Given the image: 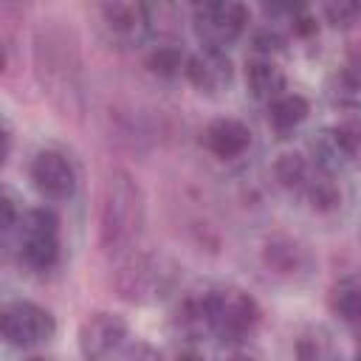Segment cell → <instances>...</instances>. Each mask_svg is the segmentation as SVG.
I'll return each instance as SVG.
<instances>
[{
  "label": "cell",
  "mask_w": 361,
  "mask_h": 361,
  "mask_svg": "<svg viewBox=\"0 0 361 361\" xmlns=\"http://www.w3.org/2000/svg\"><path fill=\"white\" fill-rule=\"evenodd\" d=\"M102 243L107 248L130 245L144 226V197L127 172H113L102 195Z\"/></svg>",
  "instance_id": "cell-1"
},
{
  "label": "cell",
  "mask_w": 361,
  "mask_h": 361,
  "mask_svg": "<svg viewBox=\"0 0 361 361\" xmlns=\"http://www.w3.org/2000/svg\"><path fill=\"white\" fill-rule=\"evenodd\" d=\"M203 316L206 327L214 330L223 341H243L259 322V305L240 288H214L203 290Z\"/></svg>",
  "instance_id": "cell-2"
},
{
  "label": "cell",
  "mask_w": 361,
  "mask_h": 361,
  "mask_svg": "<svg viewBox=\"0 0 361 361\" xmlns=\"http://www.w3.org/2000/svg\"><path fill=\"white\" fill-rule=\"evenodd\" d=\"M248 20H251L248 6H243L237 0L200 3V6H195V17H192L200 45L214 48V51H226L231 42H237L240 34L245 31Z\"/></svg>",
  "instance_id": "cell-3"
},
{
  "label": "cell",
  "mask_w": 361,
  "mask_h": 361,
  "mask_svg": "<svg viewBox=\"0 0 361 361\" xmlns=\"http://www.w3.org/2000/svg\"><path fill=\"white\" fill-rule=\"evenodd\" d=\"M172 285V271L161 257L133 254L121 262L116 274V288L130 302H152L161 299Z\"/></svg>",
  "instance_id": "cell-4"
},
{
  "label": "cell",
  "mask_w": 361,
  "mask_h": 361,
  "mask_svg": "<svg viewBox=\"0 0 361 361\" xmlns=\"http://www.w3.org/2000/svg\"><path fill=\"white\" fill-rule=\"evenodd\" d=\"M0 330L11 347H37L54 336L56 322L42 305L28 302V299H17V302H8L3 307Z\"/></svg>",
  "instance_id": "cell-5"
},
{
  "label": "cell",
  "mask_w": 361,
  "mask_h": 361,
  "mask_svg": "<svg viewBox=\"0 0 361 361\" xmlns=\"http://www.w3.org/2000/svg\"><path fill=\"white\" fill-rule=\"evenodd\" d=\"M28 175H31L34 189H37L42 197H48V200H68V197H73V192H76V169H73V164H71L62 152H56V149H42V152H37L34 161H31Z\"/></svg>",
  "instance_id": "cell-6"
},
{
  "label": "cell",
  "mask_w": 361,
  "mask_h": 361,
  "mask_svg": "<svg viewBox=\"0 0 361 361\" xmlns=\"http://www.w3.org/2000/svg\"><path fill=\"white\" fill-rule=\"evenodd\" d=\"M127 338V322L118 313H93L79 327V353L87 361L110 358Z\"/></svg>",
  "instance_id": "cell-7"
},
{
  "label": "cell",
  "mask_w": 361,
  "mask_h": 361,
  "mask_svg": "<svg viewBox=\"0 0 361 361\" xmlns=\"http://www.w3.org/2000/svg\"><path fill=\"white\" fill-rule=\"evenodd\" d=\"M102 25L110 39L121 45H138L149 34V8L144 3H104Z\"/></svg>",
  "instance_id": "cell-8"
},
{
  "label": "cell",
  "mask_w": 361,
  "mask_h": 361,
  "mask_svg": "<svg viewBox=\"0 0 361 361\" xmlns=\"http://www.w3.org/2000/svg\"><path fill=\"white\" fill-rule=\"evenodd\" d=\"M189 82L200 90V93H220L223 87L231 85L234 68L231 59L226 56V51H214V48H200L186 59V71Z\"/></svg>",
  "instance_id": "cell-9"
},
{
  "label": "cell",
  "mask_w": 361,
  "mask_h": 361,
  "mask_svg": "<svg viewBox=\"0 0 361 361\" xmlns=\"http://www.w3.org/2000/svg\"><path fill=\"white\" fill-rule=\"evenodd\" d=\"M200 144L220 161H231L240 158L248 147H251V130L240 121V118H214L203 127L200 133Z\"/></svg>",
  "instance_id": "cell-10"
},
{
  "label": "cell",
  "mask_w": 361,
  "mask_h": 361,
  "mask_svg": "<svg viewBox=\"0 0 361 361\" xmlns=\"http://www.w3.org/2000/svg\"><path fill=\"white\" fill-rule=\"evenodd\" d=\"M245 85L254 99L274 102L285 93V73L271 56H251L245 62Z\"/></svg>",
  "instance_id": "cell-11"
},
{
  "label": "cell",
  "mask_w": 361,
  "mask_h": 361,
  "mask_svg": "<svg viewBox=\"0 0 361 361\" xmlns=\"http://www.w3.org/2000/svg\"><path fill=\"white\" fill-rule=\"evenodd\" d=\"M358 149V141L338 124L333 130H324L316 141H313V152H316V164L324 172H333L338 166H344Z\"/></svg>",
  "instance_id": "cell-12"
},
{
  "label": "cell",
  "mask_w": 361,
  "mask_h": 361,
  "mask_svg": "<svg viewBox=\"0 0 361 361\" xmlns=\"http://www.w3.org/2000/svg\"><path fill=\"white\" fill-rule=\"evenodd\" d=\"M310 113V104L302 93H282L274 102H268V124L276 133H288L299 127Z\"/></svg>",
  "instance_id": "cell-13"
},
{
  "label": "cell",
  "mask_w": 361,
  "mask_h": 361,
  "mask_svg": "<svg viewBox=\"0 0 361 361\" xmlns=\"http://www.w3.org/2000/svg\"><path fill=\"white\" fill-rule=\"evenodd\" d=\"M330 310L341 322H361V276H344L333 285Z\"/></svg>",
  "instance_id": "cell-14"
},
{
  "label": "cell",
  "mask_w": 361,
  "mask_h": 361,
  "mask_svg": "<svg viewBox=\"0 0 361 361\" xmlns=\"http://www.w3.org/2000/svg\"><path fill=\"white\" fill-rule=\"evenodd\" d=\"M265 262L276 274L293 276L302 268H307V254H305L302 245H296L290 240H268V245H265Z\"/></svg>",
  "instance_id": "cell-15"
},
{
  "label": "cell",
  "mask_w": 361,
  "mask_h": 361,
  "mask_svg": "<svg viewBox=\"0 0 361 361\" xmlns=\"http://www.w3.org/2000/svg\"><path fill=\"white\" fill-rule=\"evenodd\" d=\"M59 259V240L45 234V237H20V262L45 271Z\"/></svg>",
  "instance_id": "cell-16"
},
{
  "label": "cell",
  "mask_w": 361,
  "mask_h": 361,
  "mask_svg": "<svg viewBox=\"0 0 361 361\" xmlns=\"http://www.w3.org/2000/svg\"><path fill=\"white\" fill-rule=\"evenodd\" d=\"M186 59H189V56H186L178 45H158V48L149 51L147 68H149V73H155V76H161V79H172V76H178L180 71H186Z\"/></svg>",
  "instance_id": "cell-17"
},
{
  "label": "cell",
  "mask_w": 361,
  "mask_h": 361,
  "mask_svg": "<svg viewBox=\"0 0 361 361\" xmlns=\"http://www.w3.org/2000/svg\"><path fill=\"white\" fill-rule=\"evenodd\" d=\"M274 175L282 186L288 189H305L307 180H310V169H307V161L299 155V152H285L276 158L274 164Z\"/></svg>",
  "instance_id": "cell-18"
},
{
  "label": "cell",
  "mask_w": 361,
  "mask_h": 361,
  "mask_svg": "<svg viewBox=\"0 0 361 361\" xmlns=\"http://www.w3.org/2000/svg\"><path fill=\"white\" fill-rule=\"evenodd\" d=\"M20 237H56V228H59V220L54 212L48 209H28L25 214H20Z\"/></svg>",
  "instance_id": "cell-19"
},
{
  "label": "cell",
  "mask_w": 361,
  "mask_h": 361,
  "mask_svg": "<svg viewBox=\"0 0 361 361\" xmlns=\"http://www.w3.org/2000/svg\"><path fill=\"white\" fill-rule=\"evenodd\" d=\"M296 358L299 361H330L333 358V347L330 338L322 330H310L296 341Z\"/></svg>",
  "instance_id": "cell-20"
},
{
  "label": "cell",
  "mask_w": 361,
  "mask_h": 361,
  "mask_svg": "<svg viewBox=\"0 0 361 361\" xmlns=\"http://www.w3.org/2000/svg\"><path fill=\"white\" fill-rule=\"evenodd\" d=\"M305 195H307V200H310V206H313L316 212H330V209H336V206L341 203V195H338L336 183L327 180V178L307 180Z\"/></svg>",
  "instance_id": "cell-21"
},
{
  "label": "cell",
  "mask_w": 361,
  "mask_h": 361,
  "mask_svg": "<svg viewBox=\"0 0 361 361\" xmlns=\"http://www.w3.org/2000/svg\"><path fill=\"white\" fill-rule=\"evenodd\" d=\"M282 45H285V39L271 28H262L254 34V56H271V54L282 51Z\"/></svg>",
  "instance_id": "cell-22"
},
{
  "label": "cell",
  "mask_w": 361,
  "mask_h": 361,
  "mask_svg": "<svg viewBox=\"0 0 361 361\" xmlns=\"http://www.w3.org/2000/svg\"><path fill=\"white\" fill-rule=\"evenodd\" d=\"M324 14H327V20L333 25H350L361 14V3H330L324 8Z\"/></svg>",
  "instance_id": "cell-23"
},
{
  "label": "cell",
  "mask_w": 361,
  "mask_h": 361,
  "mask_svg": "<svg viewBox=\"0 0 361 361\" xmlns=\"http://www.w3.org/2000/svg\"><path fill=\"white\" fill-rule=\"evenodd\" d=\"M121 361H164V355H161L158 347H152V344H147V341H138V344H133V347L121 355Z\"/></svg>",
  "instance_id": "cell-24"
},
{
  "label": "cell",
  "mask_w": 361,
  "mask_h": 361,
  "mask_svg": "<svg viewBox=\"0 0 361 361\" xmlns=\"http://www.w3.org/2000/svg\"><path fill=\"white\" fill-rule=\"evenodd\" d=\"M290 28H293V34H299V37H310V34H316V28H319V23L310 17V14H305L302 8L290 17Z\"/></svg>",
  "instance_id": "cell-25"
},
{
  "label": "cell",
  "mask_w": 361,
  "mask_h": 361,
  "mask_svg": "<svg viewBox=\"0 0 361 361\" xmlns=\"http://www.w3.org/2000/svg\"><path fill=\"white\" fill-rule=\"evenodd\" d=\"M17 223H20V220H17V209H14L11 197H3V228L11 231Z\"/></svg>",
  "instance_id": "cell-26"
},
{
  "label": "cell",
  "mask_w": 361,
  "mask_h": 361,
  "mask_svg": "<svg viewBox=\"0 0 361 361\" xmlns=\"http://www.w3.org/2000/svg\"><path fill=\"white\" fill-rule=\"evenodd\" d=\"M175 361H206V358L200 353H195V350H183V353H178Z\"/></svg>",
  "instance_id": "cell-27"
},
{
  "label": "cell",
  "mask_w": 361,
  "mask_h": 361,
  "mask_svg": "<svg viewBox=\"0 0 361 361\" xmlns=\"http://www.w3.org/2000/svg\"><path fill=\"white\" fill-rule=\"evenodd\" d=\"M226 361H254V358L245 355V353H237V355H231V358H226Z\"/></svg>",
  "instance_id": "cell-28"
},
{
  "label": "cell",
  "mask_w": 361,
  "mask_h": 361,
  "mask_svg": "<svg viewBox=\"0 0 361 361\" xmlns=\"http://www.w3.org/2000/svg\"><path fill=\"white\" fill-rule=\"evenodd\" d=\"M28 361H54V358H45V355H34V358H28Z\"/></svg>",
  "instance_id": "cell-29"
},
{
  "label": "cell",
  "mask_w": 361,
  "mask_h": 361,
  "mask_svg": "<svg viewBox=\"0 0 361 361\" xmlns=\"http://www.w3.org/2000/svg\"><path fill=\"white\" fill-rule=\"evenodd\" d=\"M355 361H361V347H358V353H355Z\"/></svg>",
  "instance_id": "cell-30"
}]
</instances>
